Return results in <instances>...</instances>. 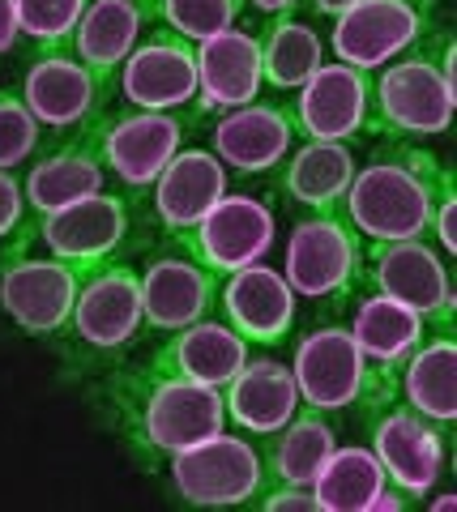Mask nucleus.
Wrapping results in <instances>:
<instances>
[{
	"label": "nucleus",
	"mask_w": 457,
	"mask_h": 512,
	"mask_svg": "<svg viewBox=\"0 0 457 512\" xmlns=\"http://www.w3.org/2000/svg\"><path fill=\"white\" fill-rule=\"evenodd\" d=\"M43 146V124L18 94H0V171H18Z\"/></svg>",
	"instance_id": "obj_34"
},
{
	"label": "nucleus",
	"mask_w": 457,
	"mask_h": 512,
	"mask_svg": "<svg viewBox=\"0 0 457 512\" xmlns=\"http://www.w3.org/2000/svg\"><path fill=\"white\" fill-rule=\"evenodd\" d=\"M295 141L299 133H295L291 107H278V103L252 99L210 120V150L227 171H240V175L274 171L295 150Z\"/></svg>",
	"instance_id": "obj_22"
},
{
	"label": "nucleus",
	"mask_w": 457,
	"mask_h": 512,
	"mask_svg": "<svg viewBox=\"0 0 457 512\" xmlns=\"http://www.w3.org/2000/svg\"><path fill=\"white\" fill-rule=\"evenodd\" d=\"M231 192V175L218 163V154L210 146H184L171 154V163L159 171V180L150 184V192L141 197L150 222L159 227V235H167L171 244L184 239L197 227L201 218L214 210L218 197Z\"/></svg>",
	"instance_id": "obj_17"
},
{
	"label": "nucleus",
	"mask_w": 457,
	"mask_h": 512,
	"mask_svg": "<svg viewBox=\"0 0 457 512\" xmlns=\"http://www.w3.org/2000/svg\"><path fill=\"white\" fill-rule=\"evenodd\" d=\"M359 286L406 303V308L419 312L432 329H453L457 291H453V274H449V256L436 252L428 244V235L364 244V282Z\"/></svg>",
	"instance_id": "obj_7"
},
{
	"label": "nucleus",
	"mask_w": 457,
	"mask_h": 512,
	"mask_svg": "<svg viewBox=\"0 0 457 512\" xmlns=\"http://www.w3.org/2000/svg\"><path fill=\"white\" fill-rule=\"evenodd\" d=\"M278 192L299 210H338L346 184L355 175L351 141H295V150L278 163Z\"/></svg>",
	"instance_id": "obj_29"
},
{
	"label": "nucleus",
	"mask_w": 457,
	"mask_h": 512,
	"mask_svg": "<svg viewBox=\"0 0 457 512\" xmlns=\"http://www.w3.org/2000/svg\"><path fill=\"white\" fill-rule=\"evenodd\" d=\"M291 376L299 389V406L312 410H351L364 397L368 363L346 325H312L291 338Z\"/></svg>",
	"instance_id": "obj_15"
},
{
	"label": "nucleus",
	"mask_w": 457,
	"mask_h": 512,
	"mask_svg": "<svg viewBox=\"0 0 457 512\" xmlns=\"http://www.w3.org/2000/svg\"><path fill=\"white\" fill-rule=\"evenodd\" d=\"M291 94L299 141H355L368 133V73L355 64H321Z\"/></svg>",
	"instance_id": "obj_19"
},
{
	"label": "nucleus",
	"mask_w": 457,
	"mask_h": 512,
	"mask_svg": "<svg viewBox=\"0 0 457 512\" xmlns=\"http://www.w3.org/2000/svg\"><path fill=\"white\" fill-rule=\"evenodd\" d=\"M457 86L440 73L432 35L411 52L368 73V133L364 137H436L453 124Z\"/></svg>",
	"instance_id": "obj_3"
},
{
	"label": "nucleus",
	"mask_w": 457,
	"mask_h": 512,
	"mask_svg": "<svg viewBox=\"0 0 457 512\" xmlns=\"http://www.w3.org/2000/svg\"><path fill=\"white\" fill-rule=\"evenodd\" d=\"M304 5L317 13V18H338L342 9H351V5H359V0H304Z\"/></svg>",
	"instance_id": "obj_40"
},
{
	"label": "nucleus",
	"mask_w": 457,
	"mask_h": 512,
	"mask_svg": "<svg viewBox=\"0 0 457 512\" xmlns=\"http://www.w3.org/2000/svg\"><path fill=\"white\" fill-rule=\"evenodd\" d=\"M90 0H13V18H18V35L35 47H60L69 30L82 18Z\"/></svg>",
	"instance_id": "obj_33"
},
{
	"label": "nucleus",
	"mask_w": 457,
	"mask_h": 512,
	"mask_svg": "<svg viewBox=\"0 0 457 512\" xmlns=\"http://www.w3.org/2000/svg\"><path fill=\"white\" fill-rule=\"evenodd\" d=\"M150 18H159L163 30L180 35L188 43H201L218 35V30H231L244 13V0H141Z\"/></svg>",
	"instance_id": "obj_32"
},
{
	"label": "nucleus",
	"mask_w": 457,
	"mask_h": 512,
	"mask_svg": "<svg viewBox=\"0 0 457 512\" xmlns=\"http://www.w3.org/2000/svg\"><path fill=\"white\" fill-rule=\"evenodd\" d=\"M261 43L257 30H218L197 43V99L188 107V124L206 128L231 107H244L261 94Z\"/></svg>",
	"instance_id": "obj_18"
},
{
	"label": "nucleus",
	"mask_w": 457,
	"mask_h": 512,
	"mask_svg": "<svg viewBox=\"0 0 457 512\" xmlns=\"http://www.w3.org/2000/svg\"><path fill=\"white\" fill-rule=\"evenodd\" d=\"M453 222H457V197L449 192V197L436 205V218H432V231H428V235H436V244L445 256H457V227Z\"/></svg>",
	"instance_id": "obj_37"
},
{
	"label": "nucleus",
	"mask_w": 457,
	"mask_h": 512,
	"mask_svg": "<svg viewBox=\"0 0 457 512\" xmlns=\"http://www.w3.org/2000/svg\"><path fill=\"white\" fill-rule=\"evenodd\" d=\"M436 0H359L342 9L329 30V52L355 69H381L385 60L411 52V47L432 35Z\"/></svg>",
	"instance_id": "obj_10"
},
{
	"label": "nucleus",
	"mask_w": 457,
	"mask_h": 512,
	"mask_svg": "<svg viewBox=\"0 0 457 512\" xmlns=\"http://www.w3.org/2000/svg\"><path fill=\"white\" fill-rule=\"evenodd\" d=\"M116 406V427L141 457L167 461L171 453L214 436L227 427L223 389H206L193 380L154 376V372H124L103 384Z\"/></svg>",
	"instance_id": "obj_2"
},
{
	"label": "nucleus",
	"mask_w": 457,
	"mask_h": 512,
	"mask_svg": "<svg viewBox=\"0 0 457 512\" xmlns=\"http://www.w3.org/2000/svg\"><path fill=\"white\" fill-rule=\"evenodd\" d=\"M287 286L295 299L338 308L364 282V235L338 210L299 214L287 239Z\"/></svg>",
	"instance_id": "obj_5"
},
{
	"label": "nucleus",
	"mask_w": 457,
	"mask_h": 512,
	"mask_svg": "<svg viewBox=\"0 0 457 512\" xmlns=\"http://www.w3.org/2000/svg\"><path fill=\"white\" fill-rule=\"evenodd\" d=\"M261 461L270 487H312L329 453L338 448V431L325 410L299 406L291 423H282L270 436H261Z\"/></svg>",
	"instance_id": "obj_28"
},
{
	"label": "nucleus",
	"mask_w": 457,
	"mask_h": 512,
	"mask_svg": "<svg viewBox=\"0 0 457 512\" xmlns=\"http://www.w3.org/2000/svg\"><path fill=\"white\" fill-rule=\"evenodd\" d=\"M252 508H265V512H317V495L312 487H265L261 500Z\"/></svg>",
	"instance_id": "obj_36"
},
{
	"label": "nucleus",
	"mask_w": 457,
	"mask_h": 512,
	"mask_svg": "<svg viewBox=\"0 0 457 512\" xmlns=\"http://www.w3.org/2000/svg\"><path fill=\"white\" fill-rule=\"evenodd\" d=\"M129 227H133V205L120 192L103 188L82 201L60 205L52 214H39L35 239L47 256L65 261L77 274H90V269L116 261L120 244L129 239Z\"/></svg>",
	"instance_id": "obj_11"
},
{
	"label": "nucleus",
	"mask_w": 457,
	"mask_h": 512,
	"mask_svg": "<svg viewBox=\"0 0 457 512\" xmlns=\"http://www.w3.org/2000/svg\"><path fill=\"white\" fill-rule=\"evenodd\" d=\"M453 192V175L419 150L411 137H376V150L364 167H355L338 214L364 235L376 239H415L432 231L436 205Z\"/></svg>",
	"instance_id": "obj_1"
},
{
	"label": "nucleus",
	"mask_w": 457,
	"mask_h": 512,
	"mask_svg": "<svg viewBox=\"0 0 457 512\" xmlns=\"http://www.w3.org/2000/svg\"><path fill=\"white\" fill-rule=\"evenodd\" d=\"M188 137H193V124L184 120V111L107 107L94 120V154H99L107 180L124 188L120 197L129 205H141V197Z\"/></svg>",
	"instance_id": "obj_4"
},
{
	"label": "nucleus",
	"mask_w": 457,
	"mask_h": 512,
	"mask_svg": "<svg viewBox=\"0 0 457 512\" xmlns=\"http://www.w3.org/2000/svg\"><path fill=\"white\" fill-rule=\"evenodd\" d=\"M248 355H252V346L227 325L223 316H201L193 325L176 329L159 350H154L146 372L193 380V384H206V389H223V384L244 367Z\"/></svg>",
	"instance_id": "obj_23"
},
{
	"label": "nucleus",
	"mask_w": 457,
	"mask_h": 512,
	"mask_svg": "<svg viewBox=\"0 0 457 512\" xmlns=\"http://www.w3.org/2000/svg\"><path fill=\"white\" fill-rule=\"evenodd\" d=\"M393 402L423 414L440 427L457 423V342L453 329H432L411 359L402 363L398 384H393Z\"/></svg>",
	"instance_id": "obj_26"
},
{
	"label": "nucleus",
	"mask_w": 457,
	"mask_h": 512,
	"mask_svg": "<svg viewBox=\"0 0 457 512\" xmlns=\"http://www.w3.org/2000/svg\"><path fill=\"white\" fill-rule=\"evenodd\" d=\"M22 218H26L22 184L13 180V171H0V239L18 235L22 231Z\"/></svg>",
	"instance_id": "obj_35"
},
{
	"label": "nucleus",
	"mask_w": 457,
	"mask_h": 512,
	"mask_svg": "<svg viewBox=\"0 0 457 512\" xmlns=\"http://www.w3.org/2000/svg\"><path fill=\"white\" fill-rule=\"evenodd\" d=\"M304 0H244V9L261 13V18H278V13H295Z\"/></svg>",
	"instance_id": "obj_39"
},
{
	"label": "nucleus",
	"mask_w": 457,
	"mask_h": 512,
	"mask_svg": "<svg viewBox=\"0 0 457 512\" xmlns=\"http://www.w3.org/2000/svg\"><path fill=\"white\" fill-rule=\"evenodd\" d=\"M120 103L137 111H184L197 99V43L171 30H150L116 69Z\"/></svg>",
	"instance_id": "obj_12"
},
{
	"label": "nucleus",
	"mask_w": 457,
	"mask_h": 512,
	"mask_svg": "<svg viewBox=\"0 0 457 512\" xmlns=\"http://www.w3.org/2000/svg\"><path fill=\"white\" fill-rule=\"evenodd\" d=\"M65 329L73 346L90 350V355H112V350L129 346L141 329V282L133 269L107 261L82 274Z\"/></svg>",
	"instance_id": "obj_14"
},
{
	"label": "nucleus",
	"mask_w": 457,
	"mask_h": 512,
	"mask_svg": "<svg viewBox=\"0 0 457 512\" xmlns=\"http://www.w3.org/2000/svg\"><path fill=\"white\" fill-rule=\"evenodd\" d=\"M167 478L180 500L193 508H248L270 487L261 448L244 436H227V427L171 453Z\"/></svg>",
	"instance_id": "obj_6"
},
{
	"label": "nucleus",
	"mask_w": 457,
	"mask_h": 512,
	"mask_svg": "<svg viewBox=\"0 0 457 512\" xmlns=\"http://www.w3.org/2000/svg\"><path fill=\"white\" fill-rule=\"evenodd\" d=\"M18 256L22 261H9L5 274H0V308L30 338H56V333H65L82 274L47 252L43 256L18 252Z\"/></svg>",
	"instance_id": "obj_20"
},
{
	"label": "nucleus",
	"mask_w": 457,
	"mask_h": 512,
	"mask_svg": "<svg viewBox=\"0 0 457 512\" xmlns=\"http://www.w3.org/2000/svg\"><path fill=\"white\" fill-rule=\"evenodd\" d=\"M364 423H368V448L381 461L385 478L419 504L445 478L453 461V427H440L398 402L364 414Z\"/></svg>",
	"instance_id": "obj_8"
},
{
	"label": "nucleus",
	"mask_w": 457,
	"mask_h": 512,
	"mask_svg": "<svg viewBox=\"0 0 457 512\" xmlns=\"http://www.w3.org/2000/svg\"><path fill=\"white\" fill-rule=\"evenodd\" d=\"M274 210L252 192H227L214 201V210L197 222L184 239H176V248H184L197 265H206L214 278L244 269L252 261H261L274 248Z\"/></svg>",
	"instance_id": "obj_16"
},
{
	"label": "nucleus",
	"mask_w": 457,
	"mask_h": 512,
	"mask_svg": "<svg viewBox=\"0 0 457 512\" xmlns=\"http://www.w3.org/2000/svg\"><path fill=\"white\" fill-rule=\"evenodd\" d=\"M146 26L150 13L141 0H90L77 26L69 30L65 47L103 82H116V69L137 47V39L146 35Z\"/></svg>",
	"instance_id": "obj_27"
},
{
	"label": "nucleus",
	"mask_w": 457,
	"mask_h": 512,
	"mask_svg": "<svg viewBox=\"0 0 457 512\" xmlns=\"http://www.w3.org/2000/svg\"><path fill=\"white\" fill-rule=\"evenodd\" d=\"M107 188V171L94 154V124L86 128H73L47 150L35 167H30L26 184H22V197L35 214H52L69 201H82L90 192H103Z\"/></svg>",
	"instance_id": "obj_24"
},
{
	"label": "nucleus",
	"mask_w": 457,
	"mask_h": 512,
	"mask_svg": "<svg viewBox=\"0 0 457 512\" xmlns=\"http://www.w3.org/2000/svg\"><path fill=\"white\" fill-rule=\"evenodd\" d=\"M385 483L389 478L381 461L372 457V448L351 444L329 453L317 483H312V495H317V512H368Z\"/></svg>",
	"instance_id": "obj_31"
},
{
	"label": "nucleus",
	"mask_w": 457,
	"mask_h": 512,
	"mask_svg": "<svg viewBox=\"0 0 457 512\" xmlns=\"http://www.w3.org/2000/svg\"><path fill=\"white\" fill-rule=\"evenodd\" d=\"M257 43H261V77H265V86H274L282 94L299 90L325 64V39L308 22L291 18V13L261 18Z\"/></svg>",
	"instance_id": "obj_30"
},
{
	"label": "nucleus",
	"mask_w": 457,
	"mask_h": 512,
	"mask_svg": "<svg viewBox=\"0 0 457 512\" xmlns=\"http://www.w3.org/2000/svg\"><path fill=\"white\" fill-rule=\"evenodd\" d=\"M116 82H103L94 69H86L65 43L60 47H39V60H30V69L22 77L26 111L52 133H73L86 128L112 107Z\"/></svg>",
	"instance_id": "obj_9"
},
{
	"label": "nucleus",
	"mask_w": 457,
	"mask_h": 512,
	"mask_svg": "<svg viewBox=\"0 0 457 512\" xmlns=\"http://www.w3.org/2000/svg\"><path fill=\"white\" fill-rule=\"evenodd\" d=\"M227 423L244 427L248 436H270L282 423L295 419L299 389L291 367L274 355H248L244 367L223 384Z\"/></svg>",
	"instance_id": "obj_25"
},
{
	"label": "nucleus",
	"mask_w": 457,
	"mask_h": 512,
	"mask_svg": "<svg viewBox=\"0 0 457 512\" xmlns=\"http://www.w3.org/2000/svg\"><path fill=\"white\" fill-rule=\"evenodd\" d=\"M137 282H141V325L159 333H176L201 316H214L218 278L176 244L154 256L146 274H137Z\"/></svg>",
	"instance_id": "obj_21"
},
{
	"label": "nucleus",
	"mask_w": 457,
	"mask_h": 512,
	"mask_svg": "<svg viewBox=\"0 0 457 512\" xmlns=\"http://www.w3.org/2000/svg\"><path fill=\"white\" fill-rule=\"evenodd\" d=\"M18 18H13V0H0V52H13L18 43Z\"/></svg>",
	"instance_id": "obj_38"
},
{
	"label": "nucleus",
	"mask_w": 457,
	"mask_h": 512,
	"mask_svg": "<svg viewBox=\"0 0 457 512\" xmlns=\"http://www.w3.org/2000/svg\"><path fill=\"white\" fill-rule=\"evenodd\" d=\"M214 316H223L227 325L240 333L252 350H278L295 338V320H299V303L287 278L278 269L252 261L244 269L218 278V299H214Z\"/></svg>",
	"instance_id": "obj_13"
}]
</instances>
